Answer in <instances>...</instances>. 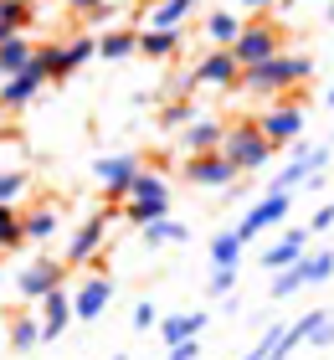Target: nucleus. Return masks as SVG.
I'll use <instances>...</instances> for the list:
<instances>
[{
	"label": "nucleus",
	"instance_id": "nucleus-30",
	"mask_svg": "<svg viewBox=\"0 0 334 360\" xmlns=\"http://www.w3.org/2000/svg\"><path fill=\"white\" fill-rule=\"evenodd\" d=\"M62 52H67V68H82V62H93L98 57V37H88V31H77L72 41H62Z\"/></svg>",
	"mask_w": 334,
	"mask_h": 360
},
{
	"label": "nucleus",
	"instance_id": "nucleus-24",
	"mask_svg": "<svg viewBox=\"0 0 334 360\" xmlns=\"http://www.w3.org/2000/svg\"><path fill=\"white\" fill-rule=\"evenodd\" d=\"M21 232H26V242H46L57 232V206H37V211H26L21 217Z\"/></svg>",
	"mask_w": 334,
	"mask_h": 360
},
{
	"label": "nucleus",
	"instance_id": "nucleus-40",
	"mask_svg": "<svg viewBox=\"0 0 334 360\" xmlns=\"http://www.w3.org/2000/svg\"><path fill=\"white\" fill-rule=\"evenodd\" d=\"M155 319H160V314H155V304H149V299L134 304V330H155Z\"/></svg>",
	"mask_w": 334,
	"mask_h": 360
},
{
	"label": "nucleus",
	"instance_id": "nucleus-43",
	"mask_svg": "<svg viewBox=\"0 0 334 360\" xmlns=\"http://www.w3.org/2000/svg\"><path fill=\"white\" fill-rule=\"evenodd\" d=\"M103 6H108V0H72L77 15H93V11H103Z\"/></svg>",
	"mask_w": 334,
	"mask_h": 360
},
{
	"label": "nucleus",
	"instance_id": "nucleus-49",
	"mask_svg": "<svg viewBox=\"0 0 334 360\" xmlns=\"http://www.w3.org/2000/svg\"><path fill=\"white\" fill-rule=\"evenodd\" d=\"M113 360H129V355H113Z\"/></svg>",
	"mask_w": 334,
	"mask_h": 360
},
{
	"label": "nucleus",
	"instance_id": "nucleus-37",
	"mask_svg": "<svg viewBox=\"0 0 334 360\" xmlns=\"http://www.w3.org/2000/svg\"><path fill=\"white\" fill-rule=\"evenodd\" d=\"M231 288H237V268H211V278H206V293H211V299H226Z\"/></svg>",
	"mask_w": 334,
	"mask_h": 360
},
{
	"label": "nucleus",
	"instance_id": "nucleus-4",
	"mask_svg": "<svg viewBox=\"0 0 334 360\" xmlns=\"http://www.w3.org/2000/svg\"><path fill=\"white\" fill-rule=\"evenodd\" d=\"M186 180L200 186V191H226V186H237V180H242V170L231 165L221 150H200V155L186 160Z\"/></svg>",
	"mask_w": 334,
	"mask_h": 360
},
{
	"label": "nucleus",
	"instance_id": "nucleus-35",
	"mask_svg": "<svg viewBox=\"0 0 334 360\" xmlns=\"http://www.w3.org/2000/svg\"><path fill=\"white\" fill-rule=\"evenodd\" d=\"M298 288H304V273H298V263H288V268L273 278V299H293Z\"/></svg>",
	"mask_w": 334,
	"mask_h": 360
},
{
	"label": "nucleus",
	"instance_id": "nucleus-16",
	"mask_svg": "<svg viewBox=\"0 0 334 360\" xmlns=\"http://www.w3.org/2000/svg\"><path fill=\"white\" fill-rule=\"evenodd\" d=\"M221 134H226V124H216V119H206V113H195V119L180 129V150H191V155L216 150V144H221Z\"/></svg>",
	"mask_w": 334,
	"mask_h": 360
},
{
	"label": "nucleus",
	"instance_id": "nucleus-41",
	"mask_svg": "<svg viewBox=\"0 0 334 360\" xmlns=\"http://www.w3.org/2000/svg\"><path fill=\"white\" fill-rule=\"evenodd\" d=\"M329 160H334L329 150H304V165H309V175H324V170H329Z\"/></svg>",
	"mask_w": 334,
	"mask_h": 360
},
{
	"label": "nucleus",
	"instance_id": "nucleus-32",
	"mask_svg": "<svg viewBox=\"0 0 334 360\" xmlns=\"http://www.w3.org/2000/svg\"><path fill=\"white\" fill-rule=\"evenodd\" d=\"M26 242L21 232V217H15V206H0V252H15Z\"/></svg>",
	"mask_w": 334,
	"mask_h": 360
},
{
	"label": "nucleus",
	"instance_id": "nucleus-13",
	"mask_svg": "<svg viewBox=\"0 0 334 360\" xmlns=\"http://www.w3.org/2000/svg\"><path fill=\"white\" fill-rule=\"evenodd\" d=\"M37 319H41V345H52L67 324H72V293H67V283L37 299Z\"/></svg>",
	"mask_w": 334,
	"mask_h": 360
},
{
	"label": "nucleus",
	"instance_id": "nucleus-44",
	"mask_svg": "<svg viewBox=\"0 0 334 360\" xmlns=\"http://www.w3.org/2000/svg\"><path fill=\"white\" fill-rule=\"evenodd\" d=\"M237 6H242L247 15H262V11H273V0H237Z\"/></svg>",
	"mask_w": 334,
	"mask_h": 360
},
{
	"label": "nucleus",
	"instance_id": "nucleus-46",
	"mask_svg": "<svg viewBox=\"0 0 334 360\" xmlns=\"http://www.w3.org/2000/svg\"><path fill=\"white\" fill-rule=\"evenodd\" d=\"M273 6H278V11H288V6H298V0H273Z\"/></svg>",
	"mask_w": 334,
	"mask_h": 360
},
{
	"label": "nucleus",
	"instance_id": "nucleus-42",
	"mask_svg": "<svg viewBox=\"0 0 334 360\" xmlns=\"http://www.w3.org/2000/svg\"><path fill=\"white\" fill-rule=\"evenodd\" d=\"M329 226H334V206H319L314 221H309V232H329Z\"/></svg>",
	"mask_w": 334,
	"mask_h": 360
},
{
	"label": "nucleus",
	"instance_id": "nucleus-14",
	"mask_svg": "<svg viewBox=\"0 0 334 360\" xmlns=\"http://www.w3.org/2000/svg\"><path fill=\"white\" fill-rule=\"evenodd\" d=\"M180 41H186V37H180V26H144L134 52L149 57V62H165V57H175V52H180Z\"/></svg>",
	"mask_w": 334,
	"mask_h": 360
},
{
	"label": "nucleus",
	"instance_id": "nucleus-38",
	"mask_svg": "<svg viewBox=\"0 0 334 360\" xmlns=\"http://www.w3.org/2000/svg\"><path fill=\"white\" fill-rule=\"evenodd\" d=\"M165 350H170L165 360H195V355H200V335H191V340H175V345H165Z\"/></svg>",
	"mask_w": 334,
	"mask_h": 360
},
{
	"label": "nucleus",
	"instance_id": "nucleus-17",
	"mask_svg": "<svg viewBox=\"0 0 334 360\" xmlns=\"http://www.w3.org/2000/svg\"><path fill=\"white\" fill-rule=\"evenodd\" d=\"M134 46H139V26H119V31H103V37H98V57L103 62H124Z\"/></svg>",
	"mask_w": 334,
	"mask_h": 360
},
{
	"label": "nucleus",
	"instance_id": "nucleus-48",
	"mask_svg": "<svg viewBox=\"0 0 334 360\" xmlns=\"http://www.w3.org/2000/svg\"><path fill=\"white\" fill-rule=\"evenodd\" d=\"M0 299H6V273H0Z\"/></svg>",
	"mask_w": 334,
	"mask_h": 360
},
{
	"label": "nucleus",
	"instance_id": "nucleus-25",
	"mask_svg": "<svg viewBox=\"0 0 334 360\" xmlns=\"http://www.w3.org/2000/svg\"><path fill=\"white\" fill-rule=\"evenodd\" d=\"M191 237V226L186 221H175V217H155V221H144V242L149 248H160V242H186Z\"/></svg>",
	"mask_w": 334,
	"mask_h": 360
},
{
	"label": "nucleus",
	"instance_id": "nucleus-29",
	"mask_svg": "<svg viewBox=\"0 0 334 360\" xmlns=\"http://www.w3.org/2000/svg\"><path fill=\"white\" fill-rule=\"evenodd\" d=\"M155 195H170L165 175H155V170H139V175H134V186H129V195H124V201H155Z\"/></svg>",
	"mask_w": 334,
	"mask_h": 360
},
{
	"label": "nucleus",
	"instance_id": "nucleus-27",
	"mask_svg": "<svg viewBox=\"0 0 334 360\" xmlns=\"http://www.w3.org/2000/svg\"><path fill=\"white\" fill-rule=\"evenodd\" d=\"M298 273H304V283H329L334 278V252H304L298 257Z\"/></svg>",
	"mask_w": 334,
	"mask_h": 360
},
{
	"label": "nucleus",
	"instance_id": "nucleus-47",
	"mask_svg": "<svg viewBox=\"0 0 334 360\" xmlns=\"http://www.w3.org/2000/svg\"><path fill=\"white\" fill-rule=\"evenodd\" d=\"M324 21H334V0H329V6H324Z\"/></svg>",
	"mask_w": 334,
	"mask_h": 360
},
{
	"label": "nucleus",
	"instance_id": "nucleus-19",
	"mask_svg": "<svg viewBox=\"0 0 334 360\" xmlns=\"http://www.w3.org/2000/svg\"><path fill=\"white\" fill-rule=\"evenodd\" d=\"M206 330V314H170L160 319V345H175V340H191Z\"/></svg>",
	"mask_w": 334,
	"mask_h": 360
},
{
	"label": "nucleus",
	"instance_id": "nucleus-15",
	"mask_svg": "<svg viewBox=\"0 0 334 360\" xmlns=\"http://www.w3.org/2000/svg\"><path fill=\"white\" fill-rule=\"evenodd\" d=\"M304 248H309V226H293V232H283L273 248L262 252V268H288V263H298V257H304Z\"/></svg>",
	"mask_w": 334,
	"mask_h": 360
},
{
	"label": "nucleus",
	"instance_id": "nucleus-5",
	"mask_svg": "<svg viewBox=\"0 0 334 360\" xmlns=\"http://www.w3.org/2000/svg\"><path fill=\"white\" fill-rule=\"evenodd\" d=\"M119 217V206H108L103 217H93V221H82L77 232H72V242H67V257L62 263L67 268H82V263H93L98 252H103V242H108V221Z\"/></svg>",
	"mask_w": 334,
	"mask_h": 360
},
{
	"label": "nucleus",
	"instance_id": "nucleus-22",
	"mask_svg": "<svg viewBox=\"0 0 334 360\" xmlns=\"http://www.w3.org/2000/svg\"><path fill=\"white\" fill-rule=\"evenodd\" d=\"M37 345H41V319L37 314H15L11 319V350L26 355V350H37Z\"/></svg>",
	"mask_w": 334,
	"mask_h": 360
},
{
	"label": "nucleus",
	"instance_id": "nucleus-10",
	"mask_svg": "<svg viewBox=\"0 0 334 360\" xmlns=\"http://www.w3.org/2000/svg\"><path fill=\"white\" fill-rule=\"evenodd\" d=\"M283 217H288V191H267L262 201H257L252 211H247V217H242L237 226H231V232H237L242 242H252L257 232H267V226H278Z\"/></svg>",
	"mask_w": 334,
	"mask_h": 360
},
{
	"label": "nucleus",
	"instance_id": "nucleus-20",
	"mask_svg": "<svg viewBox=\"0 0 334 360\" xmlns=\"http://www.w3.org/2000/svg\"><path fill=\"white\" fill-rule=\"evenodd\" d=\"M206 37H211L216 46H231V41L242 37V15H237V11H211V15H206Z\"/></svg>",
	"mask_w": 334,
	"mask_h": 360
},
{
	"label": "nucleus",
	"instance_id": "nucleus-45",
	"mask_svg": "<svg viewBox=\"0 0 334 360\" xmlns=\"http://www.w3.org/2000/svg\"><path fill=\"white\" fill-rule=\"evenodd\" d=\"M324 108H334V83H329V88H324Z\"/></svg>",
	"mask_w": 334,
	"mask_h": 360
},
{
	"label": "nucleus",
	"instance_id": "nucleus-34",
	"mask_svg": "<svg viewBox=\"0 0 334 360\" xmlns=\"http://www.w3.org/2000/svg\"><path fill=\"white\" fill-rule=\"evenodd\" d=\"M31 186L26 170H0V206H15V195Z\"/></svg>",
	"mask_w": 334,
	"mask_h": 360
},
{
	"label": "nucleus",
	"instance_id": "nucleus-3",
	"mask_svg": "<svg viewBox=\"0 0 334 360\" xmlns=\"http://www.w3.org/2000/svg\"><path fill=\"white\" fill-rule=\"evenodd\" d=\"M273 52H283V26L278 21H252V26H242L237 41H231L237 68H257V62H267Z\"/></svg>",
	"mask_w": 334,
	"mask_h": 360
},
{
	"label": "nucleus",
	"instance_id": "nucleus-21",
	"mask_svg": "<svg viewBox=\"0 0 334 360\" xmlns=\"http://www.w3.org/2000/svg\"><path fill=\"white\" fill-rule=\"evenodd\" d=\"M242 248H247V242H242L237 232H216L211 248H206V252H211V268H237V263H242Z\"/></svg>",
	"mask_w": 334,
	"mask_h": 360
},
{
	"label": "nucleus",
	"instance_id": "nucleus-39",
	"mask_svg": "<svg viewBox=\"0 0 334 360\" xmlns=\"http://www.w3.org/2000/svg\"><path fill=\"white\" fill-rule=\"evenodd\" d=\"M309 340H314L319 350H324V345H334V309H329V314H324L319 324H314V335H309Z\"/></svg>",
	"mask_w": 334,
	"mask_h": 360
},
{
	"label": "nucleus",
	"instance_id": "nucleus-2",
	"mask_svg": "<svg viewBox=\"0 0 334 360\" xmlns=\"http://www.w3.org/2000/svg\"><path fill=\"white\" fill-rule=\"evenodd\" d=\"M216 150H221V155L231 160V165H237V170L247 175V170H262L267 160L278 155V144L257 129V119H242V124H231L226 134H221V144H216Z\"/></svg>",
	"mask_w": 334,
	"mask_h": 360
},
{
	"label": "nucleus",
	"instance_id": "nucleus-6",
	"mask_svg": "<svg viewBox=\"0 0 334 360\" xmlns=\"http://www.w3.org/2000/svg\"><path fill=\"white\" fill-rule=\"evenodd\" d=\"M139 170H144L139 155H103L93 165L98 186H103V195H108V206H124V195H129V186H134V175H139Z\"/></svg>",
	"mask_w": 334,
	"mask_h": 360
},
{
	"label": "nucleus",
	"instance_id": "nucleus-1",
	"mask_svg": "<svg viewBox=\"0 0 334 360\" xmlns=\"http://www.w3.org/2000/svg\"><path fill=\"white\" fill-rule=\"evenodd\" d=\"M314 77V62L309 57H293V52H273L267 62H257V68H242L237 83L247 93H288L293 83H309Z\"/></svg>",
	"mask_w": 334,
	"mask_h": 360
},
{
	"label": "nucleus",
	"instance_id": "nucleus-23",
	"mask_svg": "<svg viewBox=\"0 0 334 360\" xmlns=\"http://www.w3.org/2000/svg\"><path fill=\"white\" fill-rule=\"evenodd\" d=\"M26 26H31V0H0V41L21 37Z\"/></svg>",
	"mask_w": 334,
	"mask_h": 360
},
{
	"label": "nucleus",
	"instance_id": "nucleus-7",
	"mask_svg": "<svg viewBox=\"0 0 334 360\" xmlns=\"http://www.w3.org/2000/svg\"><path fill=\"white\" fill-rule=\"evenodd\" d=\"M62 283H67V263H57V257H37L31 268L15 273V293H21L26 304H37L41 293H52V288H62Z\"/></svg>",
	"mask_w": 334,
	"mask_h": 360
},
{
	"label": "nucleus",
	"instance_id": "nucleus-28",
	"mask_svg": "<svg viewBox=\"0 0 334 360\" xmlns=\"http://www.w3.org/2000/svg\"><path fill=\"white\" fill-rule=\"evenodd\" d=\"M119 211H124L134 226H144V221H155V217H170V195H155V201H124Z\"/></svg>",
	"mask_w": 334,
	"mask_h": 360
},
{
	"label": "nucleus",
	"instance_id": "nucleus-36",
	"mask_svg": "<svg viewBox=\"0 0 334 360\" xmlns=\"http://www.w3.org/2000/svg\"><path fill=\"white\" fill-rule=\"evenodd\" d=\"M304 180H309V165H304V160H288V165H283V175H278L267 191H293V186H304Z\"/></svg>",
	"mask_w": 334,
	"mask_h": 360
},
{
	"label": "nucleus",
	"instance_id": "nucleus-18",
	"mask_svg": "<svg viewBox=\"0 0 334 360\" xmlns=\"http://www.w3.org/2000/svg\"><path fill=\"white\" fill-rule=\"evenodd\" d=\"M31 52H37V46H31L26 31H21V37H6V41H0V77H15L31 62Z\"/></svg>",
	"mask_w": 334,
	"mask_h": 360
},
{
	"label": "nucleus",
	"instance_id": "nucleus-9",
	"mask_svg": "<svg viewBox=\"0 0 334 360\" xmlns=\"http://www.w3.org/2000/svg\"><path fill=\"white\" fill-rule=\"evenodd\" d=\"M191 77H195V88H237L242 68H237V57H231V46H216V52H206L191 68Z\"/></svg>",
	"mask_w": 334,
	"mask_h": 360
},
{
	"label": "nucleus",
	"instance_id": "nucleus-31",
	"mask_svg": "<svg viewBox=\"0 0 334 360\" xmlns=\"http://www.w3.org/2000/svg\"><path fill=\"white\" fill-rule=\"evenodd\" d=\"M46 68V77H52V83H67V77H72V68H67V52L62 46H37V52H31Z\"/></svg>",
	"mask_w": 334,
	"mask_h": 360
},
{
	"label": "nucleus",
	"instance_id": "nucleus-8",
	"mask_svg": "<svg viewBox=\"0 0 334 360\" xmlns=\"http://www.w3.org/2000/svg\"><path fill=\"white\" fill-rule=\"evenodd\" d=\"M46 83H52V77H46V68L31 57L15 77H0V108H26V103H37V93H41Z\"/></svg>",
	"mask_w": 334,
	"mask_h": 360
},
{
	"label": "nucleus",
	"instance_id": "nucleus-12",
	"mask_svg": "<svg viewBox=\"0 0 334 360\" xmlns=\"http://www.w3.org/2000/svg\"><path fill=\"white\" fill-rule=\"evenodd\" d=\"M257 129L278 144V150H288V144L304 134V108H298V103H273V108L257 119Z\"/></svg>",
	"mask_w": 334,
	"mask_h": 360
},
{
	"label": "nucleus",
	"instance_id": "nucleus-26",
	"mask_svg": "<svg viewBox=\"0 0 334 360\" xmlns=\"http://www.w3.org/2000/svg\"><path fill=\"white\" fill-rule=\"evenodd\" d=\"M195 6H200V0H155V11H149V26H180Z\"/></svg>",
	"mask_w": 334,
	"mask_h": 360
},
{
	"label": "nucleus",
	"instance_id": "nucleus-33",
	"mask_svg": "<svg viewBox=\"0 0 334 360\" xmlns=\"http://www.w3.org/2000/svg\"><path fill=\"white\" fill-rule=\"evenodd\" d=\"M195 113H200V108L191 103V98H175V103H165V108H160V129H186Z\"/></svg>",
	"mask_w": 334,
	"mask_h": 360
},
{
	"label": "nucleus",
	"instance_id": "nucleus-11",
	"mask_svg": "<svg viewBox=\"0 0 334 360\" xmlns=\"http://www.w3.org/2000/svg\"><path fill=\"white\" fill-rule=\"evenodd\" d=\"M108 299H113V278H108V273H88V278L77 283V293H72V319L93 324V319L108 309Z\"/></svg>",
	"mask_w": 334,
	"mask_h": 360
}]
</instances>
